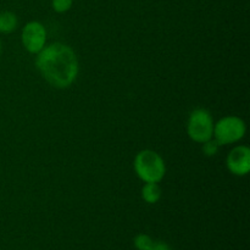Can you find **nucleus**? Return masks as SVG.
I'll use <instances>...</instances> for the list:
<instances>
[{
  "instance_id": "obj_13",
  "label": "nucleus",
  "mask_w": 250,
  "mask_h": 250,
  "mask_svg": "<svg viewBox=\"0 0 250 250\" xmlns=\"http://www.w3.org/2000/svg\"><path fill=\"white\" fill-rule=\"evenodd\" d=\"M0 53H1V42H0Z\"/></svg>"
},
{
  "instance_id": "obj_12",
  "label": "nucleus",
  "mask_w": 250,
  "mask_h": 250,
  "mask_svg": "<svg viewBox=\"0 0 250 250\" xmlns=\"http://www.w3.org/2000/svg\"><path fill=\"white\" fill-rule=\"evenodd\" d=\"M149 250H171V248L167 243H165V242L154 241Z\"/></svg>"
},
{
  "instance_id": "obj_1",
  "label": "nucleus",
  "mask_w": 250,
  "mask_h": 250,
  "mask_svg": "<svg viewBox=\"0 0 250 250\" xmlns=\"http://www.w3.org/2000/svg\"><path fill=\"white\" fill-rule=\"evenodd\" d=\"M36 63L44 80L59 89L72 85L80 71L73 49L59 42L44 46L38 53Z\"/></svg>"
},
{
  "instance_id": "obj_7",
  "label": "nucleus",
  "mask_w": 250,
  "mask_h": 250,
  "mask_svg": "<svg viewBox=\"0 0 250 250\" xmlns=\"http://www.w3.org/2000/svg\"><path fill=\"white\" fill-rule=\"evenodd\" d=\"M161 194H163V190H161L159 183L148 182L142 188V198L148 204H155V203H158L161 199Z\"/></svg>"
},
{
  "instance_id": "obj_3",
  "label": "nucleus",
  "mask_w": 250,
  "mask_h": 250,
  "mask_svg": "<svg viewBox=\"0 0 250 250\" xmlns=\"http://www.w3.org/2000/svg\"><path fill=\"white\" fill-rule=\"evenodd\" d=\"M247 132L246 122L238 116H226L214 125V139L220 146L233 144L244 138Z\"/></svg>"
},
{
  "instance_id": "obj_2",
  "label": "nucleus",
  "mask_w": 250,
  "mask_h": 250,
  "mask_svg": "<svg viewBox=\"0 0 250 250\" xmlns=\"http://www.w3.org/2000/svg\"><path fill=\"white\" fill-rule=\"evenodd\" d=\"M134 171L143 182L159 183L166 173V165L164 159L156 151L150 149L141 150L134 158Z\"/></svg>"
},
{
  "instance_id": "obj_9",
  "label": "nucleus",
  "mask_w": 250,
  "mask_h": 250,
  "mask_svg": "<svg viewBox=\"0 0 250 250\" xmlns=\"http://www.w3.org/2000/svg\"><path fill=\"white\" fill-rule=\"evenodd\" d=\"M154 239L151 238L149 234L146 233H139L134 237L133 244L137 250H149L150 249L151 244H153Z\"/></svg>"
},
{
  "instance_id": "obj_8",
  "label": "nucleus",
  "mask_w": 250,
  "mask_h": 250,
  "mask_svg": "<svg viewBox=\"0 0 250 250\" xmlns=\"http://www.w3.org/2000/svg\"><path fill=\"white\" fill-rule=\"evenodd\" d=\"M19 24L17 16L11 11L0 12V33H11Z\"/></svg>"
},
{
  "instance_id": "obj_10",
  "label": "nucleus",
  "mask_w": 250,
  "mask_h": 250,
  "mask_svg": "<svg viewBox=\"0 0 250 250\" xmlns=\"http://www.w3.org/2000/svg\"><path fill=\"white\" fill-rule=\"evenodd\" d=\"M220 146H221L217 143L216 139L211 138L203 143V153L207 156H215L217 154V151H219Z\"/></svg>"
},
{
  "instance_id": "obj_4",
  "label": "nucleus",
  "mask_w": 250,
  "mask_h": 250,
  "mask_svg": "<svg viewBox=\"0 0 250 250\" xmlns=\"http://www.w3.org/2000/svg\"><path fill=\"white\" fill-rule=\"evenodd\" d=\"M214 119L208 110H193L187 122L188 137L192 141L203 144L214 136Z\"/></svg>"
},
{
  "instance_id": "obj_6",
  "label": "nucleus",
  "mask_w": 250,
  "mask_h": 250,
  "mask_svg": "<svg viewBox=\"0 0 250 250\" xmlns=\"http://www.w3.org/2000/svg\"><path fill=\"white\" fill-rule=\"evenodd\" d=\"M226 166L234 176H246L250 171V149L247 146H237L226 158Z\"/></svg>"
},
{
  "instance_id": "obj_11",
  "label": "nucleus",
  "mask_w": 250,
  "mask_h": 250,
  "mask_svg": "<svg viewBox=\"0 0 250 250\" xmlns=\"http://www.w3.org/2000/svg\"><path fill=\"white\" fill-rule=\"evenodd\" d=\"M73 0H51V6L58 14L67 12L72 7Z\"/></svg>"
},
{
  "instance_id": "obj_5",
  "label": "nucleus",
  "mask_w": 250,
  "mask_h": 250,
  "mask_svg": "<svg viewBox=\"0 0 250 250\" xmlns=\"http://www.w3.org/2000/svg\"><path fill=\"white\" fill-rule=\"evenodd\" d=\"M22 44L24 49L31 54H38L45 46L46 29L43 23L31 21L22 28Z\"/></svg>"
}]
</instances>
